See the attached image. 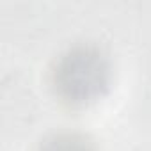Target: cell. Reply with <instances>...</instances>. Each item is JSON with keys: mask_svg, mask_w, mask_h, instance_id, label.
Masks as SVG:
<instances>
[{"mask_svg": "<svg viewBox=\"0 0 151 151\" xmlns=\"http://www.w3.org/2000/svg\"><path fill=\"white\" fill-rule=\"evenodd\" d=\"M107 69L96 50L80 48L69 52L55 71V84L69 101H87L105 86Z\"/></svg>", "mask_w": 151, "mask_h": 151, "instance_id": "6da1fadb", "label": "cell"}, {"mask_svg": "<svg viewBox=\"0 0 151 151\" xmlns=\"http://www.w3.org/2000/svg\"><path fill=\"white\" fill-rule=\"evenodd\" d=\"M41 151H91L89 144L77 135H55L41 146Z\"/></svg>", "mask_w": 151, "mask_h": 151, "instance_id": "7a4b0ae2", "label": "cell"}]
</instances>
